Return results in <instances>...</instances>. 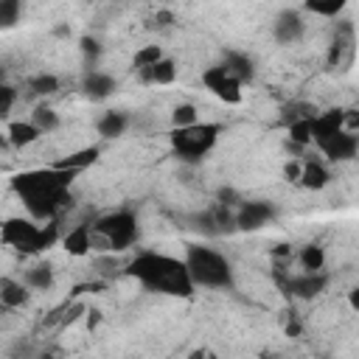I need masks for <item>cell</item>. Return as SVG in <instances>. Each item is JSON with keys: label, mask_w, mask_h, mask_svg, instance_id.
<instances>
[{"label": "cell", "mask_w": 359, "mask_h": 359, "mask_svg": "<svg viewBox=\"0 0 359 359\" xmlns=\"http://www.w3.org/2000/svg\"><path fill=\"white\" fill-rule=\"evenodd\" d=\"M79 174L73 171H62L56 165H48V168H34V171H22L11 180L17 196L22 199L25 210L34 216V219H48V222H56V213L65 210L73 196H70V182L76 180Z\"/></svg>", "instance_id": "1"}, {"label": "cell", "mask_w": 359, "mask_h": 359, "mask_svg": "<svg viewBox=\"0 0 359 359\" xmlns=\"http://www.w3.org/2000/svg\"><path fill=\"white\" fill-rule=\"evenodd\" d=\"M126 275L135 278L149 292H160V294H171V297H191L196 289L191 280V272L185 266V258H174V255L154 252V250L137 252L126 264Z\"/></svg>", "instance_id": "2"}, {"label": "cell", "mask_w": 359, "mask_h": 359, "mask_svg": "<svg viewBox=\"0 0 359 359\" xmlns=\"http://www.w3.org/2000/svg\"><path fill=\"white\" fill-rule=\"evenodd\" d=\"M185 266L191 272L194 286H205V289H230L233 286V266L219 250H210L202 244H188Z\"/></svg>", "instance_id": "3"}, {"label": "cell", "mask_w": 359, "mask_h": 359, "mask_svg": "<svg viewBox=\"0 0 359 359\" xmlns=\"http://www.w3.org/2000/svg\"><path fill=\"white\" fill-rule=\"evenodd\" d=\"M0 238H3L6 247L20 250L22 255H39V252H45L48 247H53L59 241V227H56V222H48L42 227L34 219L17 216V219H6L3 222Z\"/></svg>", "instance_id": "4"}, {"label": "cell", "mask_w": 359, "mask_h": 359, "mask_svg": "<svg viewBox=\"0 0 359 359\" xmlns=\"http://www.w3.org/2000/svg\"><path fill=\"white\" fill-rule=\"evenodd\" d=\"M219 123H194L188 129H171V149L185 163H199L219 140Z\"/></svg>", "instance_id": "5"}, {"label": "cell", "mask_w": 359, "mask_h": 359, "mask_svg": "<svg viewBox=\"0 0 359 359\" xmlns=\"http://www.w3.org/2000/svg\"><path fill=\"white\" fill-rule=\"evenodd\" d=\"M93 230L112 244V252H123L137 241V222H135V213L129 210H112L98 216L93 222Z\"/></svg>", "instance_id": "6"}, {"label": "cell", "mask_w": 359, "mask_h": 359, "mask_svg": "<svg viewBox=\"0 0 359 359\" xmlns=\"http://www.w3.org/2000/svg\"><path fill=\"white\" fill-rule=\"evenodd\" d=\"M202 84H205V90L213 95V98H219L222 104H230V107H236V104H241V98H244V84L238 81V79H233L222 65H213V67H205L202 70Z\"/></svg>", "instance_id": "7"}, {"label": "cell", "mask_w": 359, "mask_h": 359, "mask_svg": "<svg viewBox=\"0 0 359 359\" xmlns=\"http://www.w3.org/2000/svg\"><path fill=\"white\" fill-rule=\"evenodd\" d=\"M275 219V205L272 202H264V199H250V202H241L236 208V227L238 230H261L264 224H269Z\"/></svg>", "instance_id": "8"}, {"label": "cell", "mask_w": 359, "mask_h": 359, "mask_svg": "<svg viewBox=\"0 0 359 359\" xmlns=\"http://www.w3.org/2000/svg\"><path fill=\"white\" fill-rule=\"evenodd\" d=\"M303 34H306V20L294 8L280 11L272 22V36L278 45H297L303 39Z\"/></svg>", "instance_id": "9"}, {"label": "cell", "mask_w": 359, "mask_h": 359, "mask_svg": "<svg viewBox=\"0 0 359 359\" xmlns=\"http://www.w3.org/2000/svg\"><path fill=\"white\" fill-rule=\"evenodd\" d=\"M325 286H328L325 272H300V275H289L283 280V289L300 300H314L320 292H325Z\"/></svg>", "instance_id": "10"}, {"label": "cell", "mask_w": 359, "mask_h": 359, "mask_svg": "<svg viewBox=\"0 0 359 359\" xmlns=\"http://www.w3.org/2000/svg\"><path fill=\"white\" fill-rule=\"evenodd\" d=\"M339 132H345V109H325L317 112L311 121V143L323 146L325 140L337 137Z\"/></svg>", "instance_id": "11"}, {"label": "cell", "mask_w": 359, "mask_h": 359, "mask_svg": "<svg viewBox=\"0 0 359 359\" xmlns=\"http://www.w3.org/2000/svg\"><path fill=\"white\" fill-rule=\"evenodd\" d=\"M331 163H348L356 157L359 151V135H351V132H339L337 137L325 140L323 146H317Z\"/></svg>", "instance_id": "12"}, {"label": "cell", "mask_w": 359, "mask_h": 359, "mask_svg": "<svg viewBox=\"0 0 359 359\" xmlns=\"http://www.w3.org/2000/svg\"><path fill=\"white\" fill-rule=\"evenodd\" d=\"M62 247L73 258H84L93 252V224H76L62 236Z\"/></svg>", "instance_id": "13"}, {"label": "cell", "mask_w": 359, "mask_h": 359, "mask_svg": "<svg viewBox=\"0 0 359 359\" xmlns=\"http://www.w3.org/2000/svg\"><path fill=\"white\" fill-rule=\"evenodd\" d=\"M81 90L90 101H104L115 93V79L109 73H101V70H87L81 79Z\"/></svg>", "instance_id": "14"}, {"label": "cell", "mask_w": 359, "mask_h": 359, "mask_svg": "<svg viewBox=\"0 0 359 359\" xmlns=\"http://www.w3.org/2000/svg\"><path fill=\"white\" fill-rule=\"evenodd\" d=\"M28 300H31V289L25 286V280H14V278H8V275H3L0 278V303H3V309H22V306H28Z\"/></svg>", "instance_id": "15"}, {"label": "cell", "mask_w": 359, "mask_h": 359, "mask_svg": "<svg viewBox=\"0 0 359 359\" xmlns=\"http://www.w3.org/2000/svg\"><path fill=\"white\" fill-rule=\"evenodd\" d=\"M222 67H224L233 79H238L241 84H250V81L255 79V65H252V59H250L247 53L227 50V53H224V59H222Z\"/></svg>", "instance_id": "16"}, {"label": "cell", "mask_w": 359, "mask_h": 359, "mask_svg": "<svg viewBox=\"0 0 359 359\" xmlns=\"http://www.w3.org/2000/svg\"><path fill=\"white\" fill-rule=\"evenodd\" d=\"M39 137H42V132L31 121H11L6 126V143H11L14 149H25V146L36 143Z\"/></svg>", "instance_id": "17"}, {"label": "cell", "mask_w": 359, "mask_h": 359, "mask_svg": "<svg viewBox=\"0 0 359 359\" xmlns=\"http://www.w3.org/2000/svg\"><path fill=\"white\" fill-rule=\"evenodd\" d=\"M98 160V149L95 146H84V149H76L70 154H65L62 160H56L53 165L62 168V171H73V174H81L84 168H90L93 163Z\"/></svg>", "instance_id": "18"}, {"label": "cell", "mask_w": 359, "mask_h": 359, "mask_svg": "<svg viewBox=\"0 0 359 359\" xmlns=\"http://www.w3.org/2000/svg\"><path fill=\"white\" fill-rule=\"evenodd\" d=\"M331 182V174L325 168V163L320 160H303V174H300V182L306 191H323L325 185Z\"/></svg>", "instance_id": "19"}, {"label": "cell", "mask_w": 359, "mask_h": 359, "mask_svg": "<svg viewBox=\"0 0 359 359\" xmlns=\"http://www.w3.org/2000/svg\"><path fill=\"white\" fill-rule=\"evenodd\" d=\"M137 76H140V81H143V84H160V87L174 84V79H177V62L165 56V59H160L154 67L140 70Z\"/></svg>", "instance_id": "20"}, {"label": "cell", "mask_w": 359, "mask_h": 359, "mask_svg": "<svg viewBox=\"0 0 359 359\" xmlns=\"http://www.w3.org/2000/svg\"><path fill=\"white\" fill-rule=\"evenodd\" d=\"M126 126H129V118H126L121 109L104 112V115L98 118V123H95V129H98L101 137H121V135L126 132Z\"/></svg>", "instance_id": "21"}, {"label": "cell", "mask_w": 359, "mask_h": 359, "mask_svg": "<svg viewBox=\"0 0 359 359\" xmlns=\"http://www.w3.org/2000/svg\"><path fill=\"white\" fill-rule=\"evenodd\" d=\"M297 264H300L303 272H323V269H325V247H320V244H314V241L306 244V247H300Z\"/></svg>", "instance_id": "22"}, {"label": "cell", "mask_w": 359, "mask_h": 359, "mask_svg": "<svg viewBox=\"0 0 359 359\" xmlns=\"http://www.w3.org/2000/svg\"><path fill=\"white\" fill-rule=\"evenodd\" d=\"M25 286L28 289H50V283H53V269H50V264L48 261H39V264H31L28 269H25Z\"/></svg>", "instance_id": "23"}, {"label": "cell", "mask_w": 359, "mask_h": 359, "mask_svg": "<svg viewBox=\"0 0 359 359\" xmlns=\"http://www.w3.org/2000/svg\"><path fill=\"white\" fill-rule=\"evenodd\" d=\"M160 59H165L160 45H143V48H137V50H135V56H132V67L140 73V70L154 67Z\"/></svg>", "instance_id": "24"}, {"label": "cell", "mask_w": 359, "mask_h": 359, "mask_svg": "<svg viewBox=\"0 0 359 359\" xmlns=\"http://www.w3.org/2000/svg\"><path fill=\"white\" fill-rule=\"evenodd\" d=\"M342 8H345V0H306L303 3V11H309L314 17H325V20L337 17Z\"/></svg>", "instance_id": "25"}, {"label": "cell", "mask_w": 359, "mask_h": 359, "mask_svg": "<svg viewBox=\"0 0 359 359\" xmlns=\"http://www.w3.org/2000/svg\"><path fill=\"white\" fill-rule=\"evenodd\" d=\"M31 123L45 135V132H53V129L59 126V115H56V109L39 104V107H34V112H31Z\"/></svg>", "instance_id": "26"}, {"label": "cell", "mask_w": 359, "mask_h": 359, "mask_svg": "<svg viewBox=\"0 0 359 359\" xmlns=\"http://www.w3.org/2000/svg\"><path fill=\"white\" fill-rule=\"evenodd\" d=\"M311 121L314 118H300V121H292L286 126V135H289L292 146H309L311 143Z\"/></svg>", "instance_id": "27"}, {"label": "cell", "mask_w": 359, "mask_h": 359, "mask_svg": "<svg viewBox=\"0 0 359 359\" xmlns=\"http://www.w3.org/2000/svg\"><path fill=\"white\" fill-rule=\"evenodd\" d=\"M28 90L34 95H53V93H59V79L53 73H36L28 79Z\"/></svg>", "instance_id": "28"}, {"label": "cell", "mask_w": 359, "mask_h": 359, "mask_svg": "<svg viewBox=\"0 0 359 359\" xmlns=\"http://www.w3.org/2000/svg\"><path fill=\"white\" fill-rule=\"evenodd\" d=\"M194 123H199V115H196L194 104H177L171 109V129H188Z\"/></svg>", "instance_id": "29"}, {"label": "cell", "mask_w": 359, "mask_h": 359, "mask_svg": "<svg viewBox=\"0 0 359 359\" xmlns=\"http://www.w3.org/2000/svg\"><path fill=\"white\" fill-rule=\"evenodd\" d=\"M20 11H22L20 0H0V25L11 28L17 22V17H20Z\"/></svg>", "instance_id": "30"}, {"label": "cell", "mask_w": 359, "mask_h": 359, "mask_svg": "<svg viewBox=\"0 0 359 359\" xmlns=\"http://www.w3.org/2000/svg\"><path fill=\"white\" fill-rule=\"evenodd\" d=\"M17 101V90L11 84H3L0 87V118H8L11 115V107Z\"/></svg>", "instance_id": "31"}, {"label": "cell", "mask_w": 359, "mask_h": 359, "mask_svg": "<svg viewBox=\"0 0 359 359\" xmlns=\"http://www.w3.org/2000/svg\"><path fill=\"white\" fill-rule=\"evenodd\" d=\"M300 174H303V160H289V163L283 165V177H286L289 182H300Z\"/></svg>", "instance_id": "32"}, {"label": "cell", "mask_w": 359, "mask_h": 359, "mask_svg": "<svg viewBox=\"0 0 359 359\" xmlns=\"http://www.w3.org/2000/svg\"><path fill=\"white\" fill-rule=\"evenodd\" d=\"M79 48H81V53H84L90 62H93V59L101 53V45H98L93 36H81V45H79Z\"/></svg>", "instance_id": "33"}, {"label": "cell", "mask_w": 359, "mask_h": 359, "mask_svg": "<svg viewBox=\"0 0 359 359\" xmlns=\"http://www.w3.org/2000/svg\"><path fill=\"white\" fill-rule=\"evenodd\" d=\"M345 132L359 135V109H345Z\"/></svg>", "instance_id": "34"}, {"label": "cell", "mask_w": 359, "mask_h": 359, "mask_svg": "<svg viewBox=\"0 0 359 359\" xmlns=\"http://www.w3.org/2000/svg\"><path fill=\"white\" fill-rule=\"evenodd\" d=\"M171 22H174V14H171V11H165V8H163V11H157V14L151 17V28H168Z\"/></svg>", "instance_id": "35"}, {"label": "cell", "mask_w": 359, "mask_h": 359, "mask_svg": "<svg viewBox=\"0 0 359 359\" xmlns=\"http://www.w3.org/2000/svg\"><path fill=\"white\" fill-rule=\"evenodd\" d=\"M283 331H286V337H300V334H303V325H300V320H297V317L292 314V317L286 320Z\"/></svg>", "instance_id": "36"}, {"label": "cell", "mask_w": 359, "mask_h": 359, "mask_svg": "<svg viewBox=\"0 0 359 359\" xmlns=\"http://www.w3.org/2000/svg\"><path fill=\"white\" fill-rule=\"evenodd\" d=\"M39 359H65V351L53 345V348H45V351L39 353Z\"/></svg>", "instance_id": "37"}, {"label": "cell", "mask_w": 359, "mask_h": 359, "mask_svg": "<svg viewBox=\"0 0 359 359\" xmlns=\"http://www.w3.org/2000/svg\"><path fill=\"white\" fill-rule=\"evenodd\" d=\"M348 306H351V309L359 314V283H356V286L348 292Z\"/></svg>", "instance_id": "38"}, {"label": "cell", "mask_w": 359, "mask_h": 359, "mask_svg": "<svg viewBox=\"0 0 359 359\" xmlns=\"http://www.w3.org/2000/svg\"><path fill=\"white\" fill-rule=\"evenodd\" d=\"M188 359H219V356H216V353H210L208 348H196V351H194Z\"/></svg>", "instance_id": "39"}, {"label": "cell", "mask_w": 359, "mask_h": 359, "mask_svg": "<svg viewBox=\"0 0 359 359\" xmlns=\"http://www.w3.org/2000/svg\"><path fill=\"white\" fill-rule=\"evenodd\" d=\"M272 255H275V258H286V255H292V247H289V244H278V247L272 250Z\"/></svg>", "instance_id": "40"}, {"label": "cell", "mask_w": 359, "mask_h": 359, "mask_svg": "<svg viewBox=\"0 0 359 359\" xmlns=\"http://www.w3.org/2000/svg\"><path fill=\"white\" fill-rule=\"evenodd\" d=\"M98 323H101V311H95V309L87 311V328H95Z\"/></svg>", "instance_id": "41"}, {"label": "cell", "mask_w": 359, "mask_h": 359, "mask_svg": "<svg viewBox=\"0 0 359 359\" xmlns=\"http://www.w3.org/2000/svg\"><path fill=\"white\" fill-rule=\"evenodd\" d=\"M53 34H56V36H70V25H59Z\"/></svg>", "instance_id": "42"}]
</instances>
